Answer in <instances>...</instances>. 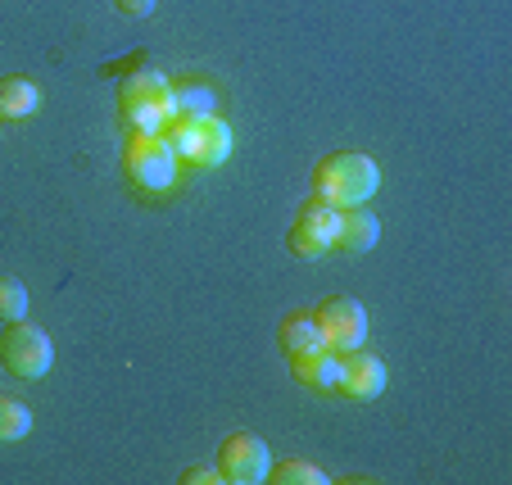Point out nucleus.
<instances>
[{"mask_svg":"<svg viewBox=\"0 0 512 485\" xmlns=\"http://www.w3.org/2000/svg\"><path fill=\"white\" fill-rule=\"evenodd\" d=\"M381 191V168L377 159L358 155V150H336V155H322L313 168V195L336 209H358Z\"/></svg>","mask_w":512,"mask_h":485,"instance_id":"obj_1","label":"nucleus"},{"mask_svg":"<svg viewBox=\"0 0 512 485\" xmlns=\"http://www.w3.org/2000/svg\"><path fill=\"white\" fill-rule=\"evenodd\" d=\"M118 114L132 132H159L173 118V82L159 68H136L118 78Z\"/></svg>","mask_w":512,"mask_h":485,"instance_id":"obj_2","label":"nucleus"},{"mask_svg":"<svg viewBox=\"0 0 512 485\" xmlns=\"http://www.w3.org/2000/svg\"><path fill=\"white\" fill-rule=\"evenodd\" d=\"M177 168H182V159L168 150V141L159 132H132V136H127V146H123V177L141 195L173 191Z\"/></svg>","mask_w":512,"mask_h":485,"instance_id":"obj_3","label":"nucleus"},{"mask_svg":"<svg viewBox=\"0 0 512 485\" xmlns=\"http://www.w3.org/2000/svg\"><path fill=\"white\" fill-rule=\"evenodd\" d=\"M0 363H5V372L19 381H41L50 368H55V340H50L41 327H32L28 318L10 322L5 336H0Z\"/></svg>","mask_w":512,"mask_h":485,"instance_id":"obj_4","label":"nucleus"},{"mask_svg":"<svg viewBox=\"0 0 512 485\" xmlns=\"http://www.w3.org/2000/svg\"><path fill=\"white\" fill-rule=\"evenodd\" d=\"M340 223H345V209L318 200V195L304 200L295 223H290V232H286L290 254H300V259H322V254H331L340 241Z\"/></svg>","mask_w":512,"mask_h":485,"instance_id":"obj_5","label":"nucleus"},{"mask_svg":"<svg viewBox=\"0 0 512 485\" xmlns=\"http://www.w3.org/2000/svg\"><path fill=\"white\" fill-rule=\"evenodd\" d=\"M322 327V340H327V350L336 354H349V350H363L368 345V309L349 295H327V300L313 309Z\"/></svg>","mask_w":512,"mask_h":485,"instance_id":"obj_6","label":"nucleus"},{"mask_svg":"<svg viewBox=\"0 0 512 485\" xmlns=\"http://www.w3.org/2000/svg\"><path fill=\"white\" fill-rule=\"evenodd\" d=\"M268 467H272V454L254 431H236L218 449V472H223L227 485H259L268 481Z\"/></svg>","mask_w":512,"mask_h":485,"instance_id":"obj_7","label":"nucleus"},{"mask_svg":"<svg viewBox=\"0 0 512 485\" xmlns=\"http://www.w3.org/2000/svg\"><path fill=\"white\" fill-rule=\"evenodd\" d=\"M386 381H390V377H386V363H381L372 350H349V354H340V386H336V395L368 404V399H381Z\"/></svg>","mask_w":512,"mask_h":485,"instance_id":"obj_8","label":"nucleus"},{"mask_svg":"<svg viewBox=\"0 0 512 485\" xmlns=\"http://www.w3.org/2000/svg\"><path fill=\"white\" fill-rule=\"evenodd\" d=\"M277 345L286 359H309V354L327 350V340H322V327L313 313H286L277 327Z\"/></svg>","mask_w":512,"mask_h":485,"instance_id":"obj_9","label":"nucleus"},{"mask_svg":"<svg viewBox=\"0 0 512 485\" xmlns=\"http://www.w3.org/2000/svg\"><path fill=\"white\" fill-rule=\"evenodd\" d=\"M377 241H381V218L372 214L368 204H358V209H345V223H340L336 250H345V254H368V250H377Z\"/></svg>","mask_w":512,"mask_h":485,"instance_id":"obj_10","label":"nucleus"},{"mask_svg":"<svg viewBox=\"0 0 512 485\" xmlns=\"http://www.w3.org/2000/svg\"><path fill=\"white\" fill-rule=\"evenodd\" d=\"M218 114V91L200 78L173 82V118H186V123H204V118Z\"/></svg>","mask_w":512,"mask_h":485,"instance_id":"obj_11","label":"nucleus"},{"mask_svg":"<svg viewBox=\"0 0 512 485\" xmlns=\"http://www.w3.org/2000/svg\"><path fill=\"white\" fill-rule=\"evenodd\" d=\"M232 127L223 123V114H213L200 123V141H195V168H223L227 159H232Z\"/></svg>","mask_w":512,"mask_h":485,"instance_id":"obj_12","label":"nucleus"},{"mask_svg":"<svg viewBox=\"0 0 512 485\" xmlns=\"http://www.w3.org/2000/svg\"><path fill=\"white\" fill-rule=\"evenodd\" d=\"M290 372H295V381L309 390H322V395H336L340 386V354L336 350H318L309 354V359H290Z\"/></svg>","mask_w":512,"mask_h":485,"instance_id":"obj_13","label":"nucleus"},{"mask_svg":"<svg viewBox=\"0 0 512 485\" xmlns=\"http://www.w3.org/2000/svg\"><path fill=\"white\" fill-rule=\"evenodd\" d=\"M41 105V87L32 78H0V118H32Z\"/></svg>","mask_w":512,"mask_h":485,"instance_id":"obj_14","label":"nucleus"},{"mask_svg":"<svg viewBox=\"0 0 512 485\" xmlns=\"http://www.w3.org/2000/svg\"><path fill=\"white\" fill-rule=\"evenodd\" d=\"M268 481H272V485H327L331 476L322 472L318 463H304V458H286V463H272V467H268Z\"/></svg>","mask_w":512,"mask_h":485,"instance_id":"obj_15","label":"nucleus"},{"mask_svg":"<svg viewBox=\"0 0 512 485\" xmlns=\"http://www.w3.org/2000/svg\"><path fill=\"white\" fill-rule=\"evenodd\" d=\"M28 304H32L28 286H23L19 277H5V272H0V322H5V327L23 322L28 318Z\"/></svg>","mask_w":512,"mask_h":485,"instance_id":"obj_16","label":"nucleus"},{"mask_svg":"<svg viewBox=\"0 0 512 485\" xmlns=\"http://www.w3.org/2000/svg\"><path fill=\"white\" fill-rule=\"evenodd\" d=\"M32 431V408L19 399H0V445H14Z\"/></svg>","mask_w":512,"mask_h":485,"instance_id":"obj_17","label":"nucleus"},{"mask_svg":"<svg viewBox=\"0 0 512 485\" xmlns=\"http://www.w3.org/2000/svg\"><path fill=\"white\" fill-rule=\"evenodd\" d=\"M177 481L182 485H223V472H218V467H186Z\"/></svg>","mask_w":512,"mask_h":485,"instance_id":"obj_18","label":"nucleus"},{"mask_svg":"<svg viewBox=\"0 0 512 485\" xmlns=\"http://www.w3.org/2000/svg\"><path fill=\"white\" fill-rule=\"evenodd\" d=\"M155 5H159V0H114V10L127 14V19H150V14H155Z\"/></svg>","mask_w":512,"mask_h":485,"instance_id":"obj_19","label":"nucleus"}]
</instances>
